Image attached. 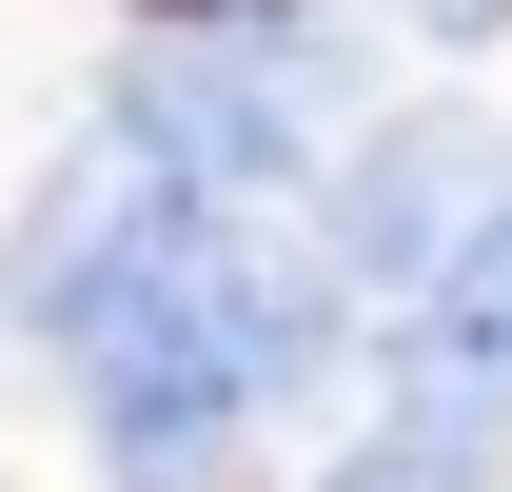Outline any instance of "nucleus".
<instances>
[{
    "label": "nucleus",
    "instance_id": "nucleus-3",
    "mask_svg": "<svg viewBox=\"0 0 512 492\" xmlns=\"http://www.w3.org/2000/svg\"><path fill=\"white\" fill-rule=\"evenodd\" d=\"M394 414H434V433H512V217L453 256L434 296H414V335H394Z\"/></svg>",
    "mask_w": 512,
    "mask_h": 492
},
{
    "label": "nucleus",
    "instance_id": "nucleus-1",
    "mask_svg": "<svg viewBox=\"0 0 512 492\" xmlns=\"http://www.w3.org/2000/svg\"><path fill=\"white\" fill-rule=\"evenodd\" d=\"M335 99H355L335 40H256V20H217V40H158V60L119 79V138H138L178 197H217V217H276V197H316Z\"/></svg>",
    "mask_w": 512,
    "mask_h": 492
},
{
    "label": "nucleus",
    "instance_id": "nucleus-2",
    "mask_svg": "<svg viewBox=\"0 0 512 492\" xmlns=\"http://www.w3.org/2000/svg\"><path fill=\"white\" fill-rule=\"evenodd\" d=\"M493 217H512V138H493V119H375V138L316 178V256L355 276V296H394V315L434 296Z\"/></svg>",
    "mask_w": 512,
    "mask_h": 492
},
{
    "label": "nucleus",
    "instance_id": "nucleus-6",
    "mask_svg": "<svg viewBox=\"0 0 512 492\" xmlns=\"http://www.w3.org/2000/svg\"><path fill=\"white\" fill-rule=\"evenodd\" d=\"M178 20H237V0H178Z\"/></svg>",
    "mask_w": 512,
    "mask_h": 492
},
{
    "label": "nucleus",
    "instance_id": "nucleus-5",
    "mask_svg": "<svg viewBox=\"0 0 512 492\" xmlns=\"http://www.w3.org/2000/svg\"><path fill=\"white\" fill-rule=\"evenodd\" d=\"M414 40H512V0H394Z\"/></svg>",
    "mask_w": 512,
    "mask_h": 492
},
{
    "label": "nucleus",
    "instance_id": "nucleus-4",
    "mask_svg": "<svg viewBox=\"0 0 512 492\" xmlns=\"http://www.w3.org/2000/svg\"><path fill=\"white\" fill-rule=\"evenodd\" d=\"M473 453H493V433H434V414H394V433H375V453H355L335 492H473Z\"/></svg>",
    "mask_w": 512,
    "mask_h": 492
}]
</instances>
